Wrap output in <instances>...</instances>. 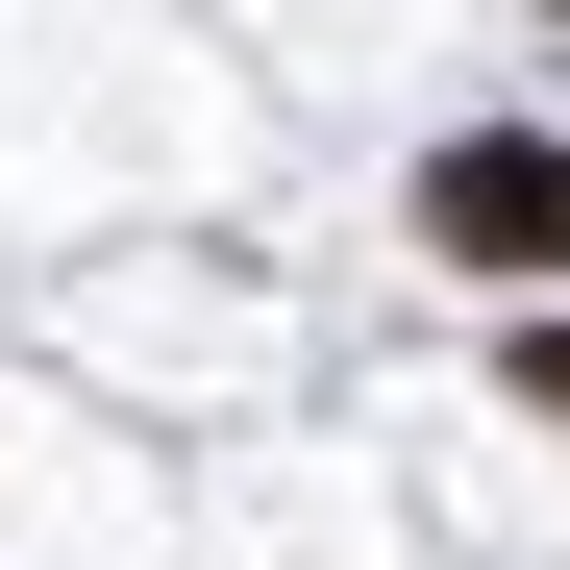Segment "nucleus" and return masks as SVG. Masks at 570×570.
I'll return each instance as SVG.
<instances>
[{
    "instance_id": "obj_2",
    "label": "nucleus",
    "mask_w": 570,
    "mask_h": 570,
    "mask_svg": "<svg viewBox=\"0 0 570 570\" xmlns=\"http://www.w3.org/2000/svg\"><path fill=\"white\" fill-rule=\"evenodd\" d=\"M521 397H546V422H570V323H521Z\"/></svg>"
},
{
    "instance_id": "obj_1",
    "label": "nucleus",
    "mask_w": 570,
    "mask_h": 570,
    "mask_svg": "<svg viewBox=\"0 0 570 570\" xmlns=\"http://www.w3.org/2000/svg\"><path fill=\"white\" fill-rule=\"evenodd\" d=\"M422 248H446V273H546V248H570V149H546V125H471V149L422 174Z\"/></svg>"
}]
</instances>
